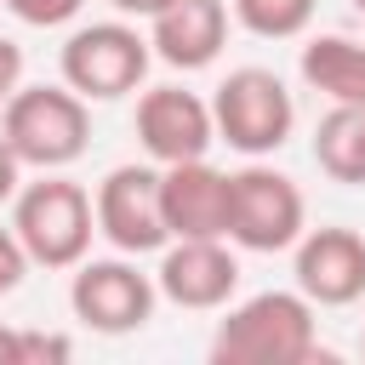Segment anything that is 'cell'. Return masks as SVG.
I'll list each match as a JSON object with an SVG mask.
<instances>
[{"instance_id": "1", "label": "cell", "mask_w": 365, "mask_h": 365, "mask_svg": "<svg viewBox=\"0 0 365 365\" xmlns=\"http://www.w3.org/2000/svg\"><path fill=\"white\" fill-rule=\"evenodd\" d=\"M319 354L314 302L302 291H257L228 319H217L211 359L217 365H308Z\"/></svg>"}, {"instance_id": "2", "label": "cell", "mask_w": 365, "mask_h": 365, "mask_svg": "<svg viewBox=\"0 0 365 365\" xmlns=\"http://www.w3.org/2000/svg\"><path fill=\"white\" fill-rule=\"evenodd\" d=\"M0 137L34 171H63L91 143V108L74 86H17L0 108Z\"/></svg>"}, {"instance_id": "3", "label": "cell", "mask_w": 365, "mask_h": 365, "mask_svg": "<svg viewBox=\"0 0 365 365\" xmlns=\"http://www.w3.org/2000/svg\"><path fill=\"white\" fill-rule=\"evenodd\" d=\"M11 228H17L34 268H80L91 251V234H97V205L80 182L46 171L40 182L17 188Z\"/></svg>"}, {"instance_id": "4", "label": "cell", "mask_w": 365, "mask_h": 365, "mask_svg": "<svg viewBox=\"0 0 365 365\" xmlns=\"http://www.w3.org/2000/svg\"><path fill=\"white\" fill-rule=\"evenodd\" d=\"M308 234V200L302 188L274 165L228 171V240L240 251H297Z\"/></svg>"}, {"instance_id": "5", "label": "cell", "mask_w": 365, "mask_h": 365, "mask_svg": "<svg viewBox=\"0 0 365 365\" xmlns=\"http://www.w3.org/2000/svg\"><path fill=\"white\" fill-rule=\"evenodd\" d=\"M211 114H217V143H228L251 160L285 148V137L297 125V103L274 68H234L211 97Z\"/></svg>"}, {"instance_id": "6", "label": "cell", "mask_w": 365, "mask_h": 365, "mask_svg": "<svg viewBox=\"0 0 365 365\" xmlns=\"http://www.w3.org/2000/svg\"><path fill=\"white\" fill-rule=\"evenodd\" d=\"M148 34H137L131 23H86L63 40V86H74L86 103H114L125 91L143 86L148 74Z\"/></svg>"}, {"instance_id": "7", "label": "cell", "mask_w": 365, "mask_h": 365, "mask_svg": "<svg viewBox=\"0 0 365 365\" xmlns=\"http://www.w3.org/2000/svg\"><path fill=\"white\" fill-rule=\"evenodd\" d=\"M154 274H143L125 251L120 257H86L68 279V308L86 331H103V336H125V331H143L154 319Z\"/></svg>"}, {"instance_id": "8", "label": "cell", "mask_w": 365, "mask_h": 365, "mask_svg": "<svg viewBox=\"0 0 365 365\" xmlns=\"http://www.w3.org/2000/svg\"><path fill=\"white\" fill-rule=\"evenodd\" d=\"M97 234L125 251V257H148L171 245L165 228V205H160V171L154 165H114L97 182Z\"/></svg>"}, {"instance_id": "9", "label": "cell", "mask_w": 365, "mask_h": 365, "mask_svg": "<svg viewBox=\"0 0 365 365\" xmlns=\"http://www.w3.org/2000/svg\"><path fill=\"white\" fill-rule=\"evenodd\" d=\"M137 137L148 148L154 165H177V160H205L217 143V114L205 97L182 91V86H154L137 97Z\"/></svg>"}, {"instance_id": "10", "label": "cell", "mask_w": 365, "mask_h": 365, "mask_svg": "<svg viewBox=\"0 0 365 365\" xmlns=\"http://www.w3.org/2000/svg\"><path fill=\"white\" fill-rule=\"evenodd\" d=\"M297 291L314 308H348L365 297V234L359 228H308L297 240Z\"/></svg>"}, {"instance_id": "11", "label": "cell", "mask_w": 365, "mask_h": 365, "mask_svg": "<svg viewBox=\"0 0 365 365\" xmlns=\"http://www.w3.org/2000/svg\"><path fill=\"white\" fill-rule=\"evenodd\" d=\"M160 297H171L177 308H222L240 291V257L228 251V240H171L160 251L154 268Z\"/></svg>"}, {"instance_id": "12", "label": "cell", "mask_w": 365, "mask_h": 365, "mask_svg": "<svg viewBox=\"0 0 365 365\" xmlns=\"http://www.w3.org/2000/svg\"><path fill=\"white\" fill-rule=\"evenodd\" d=\"M160 205L171 240H228V171L211 160L160 165Z\"/></svg>"}, {"instance_id": "13", "label": "cell", "mask_w": 365, "mask_h": 365, "mask_svg": "<svg viewBox=\"0 0 365 365\" xmlns=\"http://www.w3.org/2000/svg\"><path fill=\"white\" fill-rule=\"evenodd\" d=\"M228 40V6L222 0H165L148 17V46L171 68H205L217 63Z\"/></svg>"}, {"instance_id": "14", "label": "cell", "mask_w": 365, "mask_h": 365, "mask_svg": "<svg viewBox=\"0 0 365 365\" xmlns=\"http://www.w3.org/2000/svg\"><path fill=\"white\" fill-rule=\"evenodd\" d=\"M314 160L331 182L365 188V103H331L314 131Z\"/></svg>"}, {"instance_id": "15", "label": "cell", "mask_w": 365, "mask_h": 365, "mask_svg": "<svg viewBox=\"0 0 365 365\" xmlns=\"http://www.w3.org/2000/svg\"><path fill=\"white\" fill-rule=\"evenodd\" d=\"M302 80L331 103H365V46L348 34H319L302 46Z\"/></svg>"}, {"instance_id": "16", "label": "cell", "mask_w": 365, "mask_h": 365, "mask_svg": "<svg viewBox=\"0 0 365 365\" xmlns=\"http://www.w3.org/2000/svg\"><path fill=\"white\" fill-rule=\"evenodd\" d=\"M228 6H234L240 29H251L262 40H291L314 17V0H228Z\"/></svg>"}, {"instance_id": "17", "label": "cell", "mask_w": 365, "mask_h": 365, "mask_svg": "<svg viewBox=\"0 0 365 365\" xmlns=\"http://www.w3.org/2000/svg\"><path fill=\"white\" fill-rule=\"evenodd\" d=\"M17 23H29V29H57V23H68L86 0H0Z\"/></svg>"}, {"instance_id": "18", "label": "cell", "mask_w": 365, "mask_h": 365, "mask_svg": "<svg viewBox=\"0 0 365 365\" xmlns=\"http://www.w3.org/2000/svg\"><path fill=\"white\" fill-rule=\"evenodd\" d=\"M23 274H29V251H23L17 228L0 222V297H11V291L23 285Z\"/></svg>"}, {"instance_id": "19", "label": "cell", "mask_w": 365, "mask_h": 365, "mask_svg": "<svg viewBox=\"0 0 365 365\" xmlns=\"http://www.w3.org/2000/svg\"><path fill=\"white\" fill-rule=\"evenodd\" d=\"M51 359H68L63 336H46V331H23L17 336V365H51Z\"/></svg>"}, {"instance_id": "20", "label": "cell", "mask_w": 365, "mask_h": 365, "mask_svg": "<svg viewBox=\"0 0 365 365\" xmlns=\"http://www.w3.org/2000/svg\"><path fill=\"white\" fill-rule=\"evenodd\" d=\"M17 86H23V51H17V40L0 34V108L17 97Z\"/></svg>"}, {"instance_id": "21", "label": "cell", "mask_w": 365, "mask_h": 365, "mask_svg": "<svg viewBox=\"0 0 365 365\" xmlns=\"http://www.w3.org/2000/svg\"><path fill=\"white\" fill-rule=\"evenodd\" d=\"M17 188H23V160L11 154V143L0 137V205L6 200H17Z\"/></svg>"}, {"instance_id": "22", "label": "cell", "mask_w": 365, "mask_h": 365, "mask_svg": "<svg viewBox=\"0 0 365 365\" xmlns=\"http://www.w3.org/2000/svg\"><path fill=\"white\" fill-rule=\"evenodd\" d=\"M108 6H114L120 17H154V11L165 6V0H108Z\"/></svg>"}, {"instance_id": "23", "label": "cell", "mask_w": 365, "mask_h": 365, "mask_svg": "<svg viewBox=\"0 0 365 365\" xmlns=\"http://www.w3.org/2000/svg\"><path fill=\"white\" fill-rule=\"evenodd\" d=\"M17 336H23V331H6V325H0V365H17Z\"/></svg>"}, {"instance_id": "24", "label": "cell", "mask_w": 365, "mask_h": 365, "mask_svg": "<svg viewBox=\"0 0 365 365\" xmlns=\"http://www.w3.org/2000/svg\"><path fill=\"white\" fill-rule=\"evenodd\" d=\"M354 11H359V17H365V0H354Z\"/></svg>"}, {"instance_id": "25", "label": "cell", "mask_w": 365, "mask_h": 365, "mask_svg": "<svg viewBox=\"0 0 365 365\" xmlns=\"http://www.w3.org/2000/svg\"><path fill=\"white\" fill-rule=\"evenodd\" d=\"M359 348H365V342H359Z\"/></svg>"}]
</instances>
